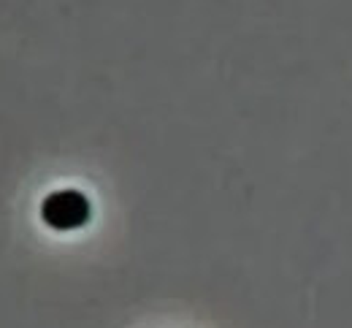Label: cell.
I'll return each mask as SVG.
<instances>
[{
  "mask_svg": "<svg viewBox=\"0 0 352 328\" xmlns=\"http://www.w3.org/2000/svg\"><path fill=\"white\" fill-rule=\"evenodd\" d=\"M89 206L87 195L79 190H57L52 195H46L41 204V220L54 231H74L82 228L89 220Z\"/></svg>",
  "mask_w": 352,
  "mask_h": 328,
  "instance_id": "cell-1",
  "label": "cell"
}]
</instances>
